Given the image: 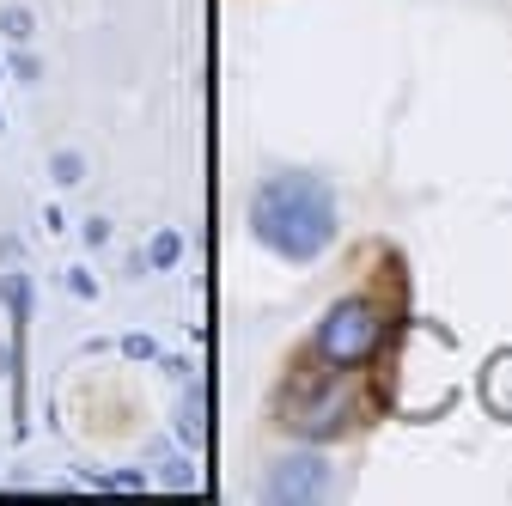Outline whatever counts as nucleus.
Segmentation results:
<instances>
[{
  "label": "nucleus",
  "instance_id": "1",
  "mask_svg": "<svg viewBox=\"0 0 512 506\" xmlns=\"http://www.w3.org/2000/svg\"><path fill=\"white\" fill-rule=\"evenodd\" d=\"M250 220H256V238H263L269 250H281V257H293V263L317 257V250L336 238V202H330V189L317 183V177H305V171H287V177L256 189Z\"/></svg>",
  "mask_w": 512,
  "mask_h": 506
},
{
  "label": "nucleus",
  "instance_id": "3",
  "mask_svg": "<svg viewBox=\"0 0 512 506\" xmlns=\"http://www.w3.org/2000/svg\"><path fill=\"white\" fill-rule=\"evenodd\" d=\"M488 403H494L500 415H512V360L494 366V378H488Z\"/></svg>",
  "mask_w": 512,
  "mask_h": 506
},
{
  "label": "nucleus",
  "instance_id": "2",
  "mask_svg": "<svg viewBox=\"0 0 512 506\" xmlns=\"http://www.w3.org/2000/svg\"><path fill=\"white\" fill-rule=\"evenodd\" d=\"M378 342H384V311L372 299H342V305H330V318L317 324V354L330 366H342V372L372 360Z\"/></svg>",
  "mask_w": 512,
  "mask_h": 506
}]
</instances>
